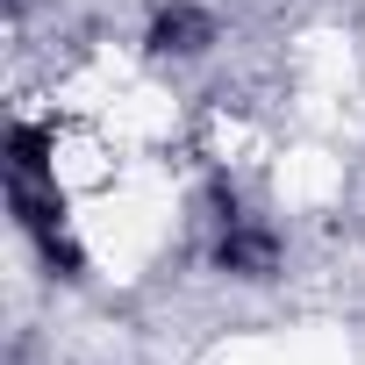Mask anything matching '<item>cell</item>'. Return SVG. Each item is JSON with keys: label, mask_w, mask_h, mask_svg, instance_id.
I'll return each instance as SVG.
<instances>
[{"label": "cell", "mask_w": 365, "mask_h": 365, "mask_svg": "<svg viewBox=\"0 0 365 365\" xmlns=\"http://www.w3.org/2000/svg\"><path fill=\"white\" fill-rule=\"evenodd\" d=\"M201 36H208V22H201L194 8H172V15H158L150 51H201Z\"/></svg>", "instance_id": "1"}]
</instances>
